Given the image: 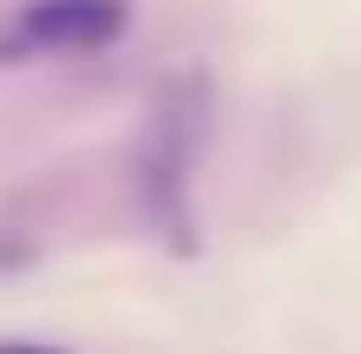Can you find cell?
Segmentation results:
<instances>
[{
	"instance_id": "2",
	"label": "cell",
	"mask_w": 361,
	"mask_h": 354,
	"mask_svg": "<svg viewBox=\"0 0 361 354\" xmlns=\"http://www.w3.org/2000/svg\"><path fill=\"white\" fill-rule=\"evenodd\" d=\"M0 354H67V347H30V340H0Z\"/></svg>"
},
{
	"instance_id": "1",
	"label": "cell",
	"mask_w": 361,
	"mask_h": 354,
	"mask_svg": "<svg viewBox=\"0 0 361 354\" xmlns=\"http://www.w3.org/2000/svg\"><path fill=\"white\" fill-rule=\"evenodd\" d=\"M126 30V0H30L23 8V44L44 52H89Z\"/></svg>"
}]
</instances>
